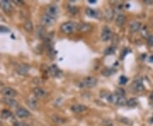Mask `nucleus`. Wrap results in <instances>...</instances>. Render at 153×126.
<instances>
[{
	"mask_svg": "<svg viewBox=\"0 0 153 126\" xmlns=\"http://www.w3.org/2000/svg\"><path fill=\"white\" fill-rule=\"evenodd\" d=\"M98 83V80L94 77H87L82 79L78 83V86L81 89H86V88L94 87Z\"/></svg>",
	"mask_w": 153,
	"mask_h": 126,
	"instance_id": "f257e3e1",
	"label": "nucleus"
},
{
	"mask_svg": "<svg viewBox=\"0 0 153 126\" xmlns=\"http://www.w3.org/2000/svg\"><path fill=\"white\" fill-rule=\"evenodd\" d=\"M78 28V25L72 21H67L63 23L61 26V32L65 34H71Z\"/></svg>",
	"mask_w": 153,
	"mask_h": 126,
	"instance_id": "f03ea898",
	"label": "nucleus"
},
{
	"mask_svg": "<svg viewBox=\"0 0 153 126\" xmlns=\"http://www.w3.org/2000/svg\"><path fill=\"white\" fill-rule=\"evenodd\" d=\"M55 21V17L50 16L47 14H44L41 18V23L43 27H50Z\"/></svg>",
	"mask_w": 153,
	"mask_h": 126,
	"instance_id": "7ed1b4c3",
	"label": "nucleus"
},
{
	"mask_svg": "<svg viewBox=\"0 0 153 126\" xmlns=\"http://www.w3.org/2000/svg\"><path fill=\"white\" fill-rule=\"evenodd\" d=\"M58 13H59V8L57 5H54V4H51L50 6H48L46 9V12H45V14L53 16V17H55V18Z\"/></svg>",
	"mask_w": 153,
	"mask_h": 126,
	"instance_id": "20e7f679",
	"label": "nucleus"
},
{
	"mask_svg": "<svg viewBox=\"0 0 153 126\" xmlns=\"http://www.w3.org/2000/svg\"><path fill=\"white\" fill-rule=\"evenodd\" d=\"M132 88L135 92H138V93L139 92H142L143 90H144V85H143L141 79H136V80H134L132 84Z\"/></svg>",
	"mask_w": 153,
	"mask_h": 126,
	"instance_id": "39448f33",
	"label": "nucleus"
},
{
	"mask_svg": "<svg viewBox=\"0 0 153 126\" xmlns=\"http://www.w3.org/2000/svg\"><path fill=\"white\" fill-rule=\"evenodd\" d=\"M2 94L5 97L12 98V97L15 96L17 95V92H16L14 89H12V88L6 87L3 88V89H2Z\"/></svg>",
	"mask_w": 153,
	"mask_h": 126,
	"instance_id": "423d86ee",
	"label": "nucleus"
},
{
	"mask_svg": "<svg viewBox=\"0 0 153 126\" xmlns=\"http://www.w3.org/2000/svg\"><path fill=\"white\" fill-rule=\"evenodd\" d=\"M0 6L2 7V9L3 10V11L6 12V13H10L12 11V10H13L11 3L10 1H7V0L0 1Z\"/></svg>",
	"mask_w": 153,
	"mask_h": 126,
	"instance_id": "0eeeda50",
	"label": "nucleus"
},
{
	"mask_svg": "<svg viewBox=\"0 0 153 126\" xmlns=\"http://www.w3.org/2000/svg\"><path fill=\"white\" fill-rule=\"evenodd\" d=\"M111 37H112V32H111V30L109 29V27H105L103 31H102L101 39L103 41L106 42V41H108L109 39H111Z\"/></svg>",
	"mask_w": 153,
	"mask_h": 126,
	"instance_id": "6e6552de",
	"label": "nucleus"
},
{
	"mask_svg": "<svg viewBox=\"0 0 153 126\" xmlns=\"http://www.w3.org/2000/svg\"><path fill=\"white\" fill-rule=\"evenodd\" d=\"M71 111L76 113H81L82 112L86 111L88 109V107L84 105H81V104H75L73 106H71Z\"/></svg>",
	"mask_w": 153,
	"mask_h": 126,
	"instance_id": "1a4fd4ad",
	"label": "nucleus"
},
{
	"mask_svg": "<svg viewBox=\"0 0 153 126\" xmlns=\"http://www.w3.org/2000/svg\"><path fill=\"white\" fill-rule=\"evenodd\" d=\"M29 66L28 65H27V64H21L20 65L17 69H16V71H17V73L20 74V75H26L28 72H29Z\"/></svg>",
	"mask_w": 153,
	"mask_h": 126,
	"instance_id": "9d476101",
	"label": "nucleus"
},
{
	"mask_svg": "<svg viewBox=\"0 0 153 126\" xmlns=\"http://www.w3.org/2000/svg\"><path fill=\"white\" fill-rule=\"evenodd\" d=\"M16 115L20 118H26L30 116V113L25 108H19L16 111Z\"/></svg>",
	"mask_w": 153,
	"mask_h": 126,
	"instance_id": "9b49d317",
	"label": "nucleus"
},
{
	"mask_svg": "<svg viewBox=\"0 0 153 126\" xmlns=\"http://www.w3.org/2000/svg\"><path fill=\"white\" fill-rule=\"evenodd\" d=\"M129 28H130V31L133 32H137L141 28V24L138 21H133L129 26Z\"/></svg>",
	"mask_w": 153,
	"mask_h": 126,
	"instance_id": "f8f14e48",
	"label": "nucleus"
},
{
	"mask_svg": "<svg viewBox=\"0 0 153 126\" xmlns=\"http://www.w3.org/2000/svg\"><path fill=\"white\" fill-rule=\"evenodd\" d=\"M125 21H126V17L122 14H119L116 18V24L118 27H122L124 25Z\"/></svg>",
	"mask_w": 153,
	"mask_h": 126,
	"instance_id": "ddd939ff",
	"label": "nucleus"
},
{
	"mask_svg": "<svg viewBox=\"0 0 153 126\" xmlns=\"http://www.w3.org/2000/svg\"><path fill=\"white\" fill-rule=\"evenodd\" d=\"M3 101H4V103H5V104H7V105H9V106H10V107H15L18 106L17 101H16L15 100H14L13 98L5 97V98L3 99Z\"/></svg>",
	"mask_w": 153,
	"mask_h": 126,
	"instance_id": "4468645a",
	"label": "nucleus"
},
{
	"mask_svg": "<svg viewBox=\"0 0 153 126\" xmlns=\"http://www.w3.org/2000/svg\"><path fill=\"white\" fill-rule=\"evenodd\" d=\"M91 28L90 25L89 24H87V23H81L79 25H78V29L79 30L82 32H86L88 31H89Z\"/></svg>",
	"mask_w": 153,
	"mask_h": 126,
	"instance_id": "2eb2a0df",
	"label": "nucleus"
},
{
	"mask_svg": "<svg viewBox=\"0 0 153 126\" xmlns=\"http://www.w3.org/2000/svg\"><path fill=\"white\" fill-rule=\"evenodd\" d=\"M27 104H28V106L31 107V108H36L37 106H38V101H37V99L36 98H34V97H30V98H28V100H27Z\"/></svg>",
	"mask_w": 153,
	"mask_h": 126,
	"instance_id": "dca6fc26",
	"label": "nucleus"
},
{
	"mask_svg": "<svg viewBox=\"0 0 153 126\" xmlns=\"http://www.w3.org/2000/svg\"><path fill=\"white\" fill-rule=\"evenodd\" d=\"M24 28H25V30H26L27 32H31L33 31V25H32V22H31V20H26V21L24 22Z\"/></svg>",
	"mask_w": 153,
	"mask_h": 126,
	"instance_id": "f3484780",
	"label": "nucleus"
},
{
	"mask_svg": "<svg viewBox=\"0 0 153 126\" xmlns=\"http://www.w3.org/2000/svg\"><path fill=\"white\" fill-rule=\"evenodd\" d=\"M85 13L87 15L90 16V17H94V18H96L98 16V13L97 11L94 10H93L91 8H87L86 10H85Z\"/></svg>",
	"mask_w": 153,
	"mask_h": 126,
	"instance_id": "a211bd4d",
	"label": "nucleus"
},
{
	"mask_svg": "<svg viewBox=\"0 0 153 126\" xmlns=\"http://www.w3.org/2000/svg\"><path fill=\"white\" fill-rule=\"evenodd\" d=\"M33 93L37 97H43L45 96V91L41 88H35L33 89Z\"/></svg>",
	"mask_w": 153,
	"mask_h": 126,
	"instance_id": "6ab92c4d",
	"label": "nucleus"
},
{
	"mask_svg": "<svg viewBox=\"0 0 153 126\" xmlns=\"http://www.w3.org/2000/svg\"><path fill=\"white\" fill-rule=\"evenodd\" d=\"M11 115H12L11 112H10V110H7V109L3 110V111L1 112V113H0V117H1L2 118H3V119L9 118L10 117H11Z\"/></svg>",
	"mask_w": 153,
	"mask_h": 126,
	"instance_id": "aec40b11",
	"label": "nucleus"
},
{
	"mask_svg": "<svg viewBox=\"0 0 153 126\" xmlns=\"http://www.w3.org/2000/svg\"><path fill=\"white\" fill-rule=\"evenodd\" d=\"M126 105L129 107H134L138 105V101L135 99V98H131L129 99V101H127V103Z\"/></svg>",
	"mask_w": 153,
	"mask_h": 126,
	"instance_id": "412c9836",
	"label": "nucleus"
},
{
	"mask_svg": "<svg viewBox=\"0 0 153 126\" xmlns=\"http://www.w3.org/2000/svg\"><path fill=\"white\" fill-rule=\"evenodd\" d=\"M115 73V70H113V68H105L102 71V74L105 77H109L112 74H113Z\"/></svg>",
	"mask_w": 153,
	"mask_h": 126,
	"instance_id": "4be33fe9",
	"label": "nucleus"
},
{
	"mask_svg": "<svg viewBox=\"0 0 153 126\" xmlns=\"http://www.w3.org/2000/svg\"><path fill=\"white\" fill-rule=\"evenodd\" d=\"M57 72H59L60 73V70L58 69L57 67H55V66H53V67H51L50 68V73L54 76V77H55V76H57Z\"/></svg>",
	"mask_w": 153,
	"mask_h": 126,
	"instance_id": "5701e85b",
	"label": "nucleus"
},
{
	"mask_svg": "<svg viewBox=\"0 0 153 126\" xmlns=\"http://www.w3.org/2000/svg\"><path fill=\"white\" fill-rule=\"evenodd\" d=\"M115 50H116L115 47H109L105 50V55H112V54H113L115 52Z\"/></svg>",
	"mask_w": 153,
	"mask_h": 126,
	"instance_id": "b1692460",
	"label": "nucleus"
},
{
	"mask_svg": "<svg viewBox=\"0 0 153 126\" xmlns=\"http://www.w3.org/2000/svg\"><path fill=\"white\" fill-rule=\"evenodd\" d=\"M115 94L117 95V96H125V90L122 89H117L116 90Z\"/></svg>",
	"mask_w": 153,
	"mask_h": 126,
	"instance_id": "393cba45",
	"label": "nucleus"
},
{
	"mask_svg": "<svg viewBox=\"0 0 153 126\" xmlns=\"http://www.w3.org/2000/svg\"><path fill=\"white\" fill-rule=\"evenodd\" d=\"M128 82V78H126L125 76H122L121 78H120V79H119V84H125L126 83Z\"/></svg>",
	"mask_w": 153,
	"mask_h": 126,
	"instance_id": "a878e982",
	"label": "nucleus"
},
{
	"mask_svg": "<svg viewBox=\"0 0 153 126\" xmlns=\"http://www.w3.org/2000/svg\"><path fill=\"white\" fill-rule=\"evenodd\" d=\"M147 44L150 46H153V35H151V36L148 37V39H147Z\"/></svg>",
	"mask_w": 153,
	"mask_h": 126,
	"instance_id": "bb28decb",
	"label": "nucleus"
},
{
	"mask_svg": "<svg viewBox=\"0 0 153 126\" xmlns=\"http://www.w3.org/2000/svg\"><path fill=\"white\" fill-rule=\"evenodd\" d=\"M149 101H150L151 104H152L153 105V91L150 94V96H149Z\"/></svg>",
	"mask_w": 153,
	"mask_h": 126,
	"instance_id": "cd10ccee",
	"label": "nucleus"
},
{
	"mask_svg": "<svg viewBox=\"0 0 153 126\" xmlns=\"http://www.w3.org/2000/svg\"><path fill=\"white\" fill-rule=\"evenodd\" d=\"M14 2H15V4H23L22 2H20L19 0H15V1H14Z\"/></svg>",
	"mask_w": 153,
	"mask_h": 126,
	"instance_id": "c85d7f7f",
	"label": "nucleus"
},
{
	"mask_svg": "<svg viewBox=\"0 0 153 126\" xmlns=\"http://www.w3.org/2000/svg\"><path fill=\"white\" fill-rule=\"evenodd\" d=\"M14 126H20V125L18 122H16V121H15V122H14Z\"/></svg>",
	"mask_w": 153,
	"mask_h": 126,
	"instance_id": "c756f323",
	"label": "nucleus"
},
{
	"mask_svg": "<svg viewBox=\"0 0 153 126\" xmlns=\"http://www.w3.org/2000/svg\"><path fill=\"white\" fill-rule=\"evenodd\" d=\"M89 3H95V1L94 0H92V1H89Z\"/></svg>",
	"mask_w": 153,
	"mask_h": 126,
	"instance_id": "7c9ffc66",
	"label": "nucleus"
},
{
	"mask_svg": "<svg viewBox=\"0 0 153 126\" xmlns=\"http://www.w3.org/2000/svg\"><path fill=\"white\" fill-rule=\"evenodd\" d=\"M152 121H153V118H152Z\"/></svg>",
	"mask_w": 153,
	"mask_h": 126,
	"instance_id": "2f4dec72",
	"label": "nucleus"
}]
</instances>
